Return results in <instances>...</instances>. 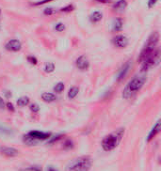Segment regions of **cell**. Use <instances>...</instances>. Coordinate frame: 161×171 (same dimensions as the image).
<instances>
[{"label": "cell", "mask_w": 161, "mask_h": 171, "mask_svg": "<svg viewBox=\"0 0 161 171\" xmlns=\"http://www.w3.org/2000/svg\"><path fill=\"white\" fill-rule=\"evenodd\" d=\"M158 41H159V34L157 31H154V32L149 36L147 41H146L144 45V47L142 48L138 57V62H142L146 58H148L155 50V47L158 44Z\"/></svg>", "instance_id": "obj_1"}, {"label": "cell", "mask_w": 161, "mask_h": 171, "mask_svg": "<svg viewBox=\"0 0 161 171\" xmlns=\"http://www.w3.org/2000/svg\"><path fill=\"white\" fill-rule=\"evenodd\" d=\"M124 134V129L121 128L119 130H117L116 132L107 135L102 140V148H103V150L106 151H110L116 149L118 147L119 143L121 142Z\"/></svg>", "instance_id": "obj_2"}, {"label": "cell", "mask_w": 161, "mask_h": 171, "mask_svg": "<svg viewBox=\"0 0 161 171\" xmlns=\"http://www.w3.org/2000/svg\"><path fill=\"white\" fill-rule=\"evenodd\" d=\"M146 81L145 76H136L133 79H131L128 84L125 86L124 91H123V98L124 99H130L135 93H137L139 90L142 88Z\"/></svg>", "instance_id": "obj_3"}, {"label": "cell", "mask_w": 161, "mask_h": 171, "mask_svg": "<svg viewBox=\"0 0 161 171\" xmlns=\"http://www.w3.org/2000/svg\"><path fill=\"white\" fill-rule=\"evenodd\" d=\"M91 166L92 160L90 159V157H79L71 162V164L67 166V170H89Z\"/></svg>", "instance_id": "obj_4"}, {"label": "cell", "mask_w": 161, "mask_h": 171, "mask_svg": "<svg viewBox=\"0 0 161 171\" xmlns=\"http://www.w3.org/2000/svg\"><path fill=\"white\" fill-rule=\"evenodd\" d=\"M160 62V50L159 49H155L154 51V53L145 60H143L141 62V69L140 72H145L148 70H150L151 68L156 66L159 64Z\"/></svg>", "instance_id": "obj_5"}, {"label": "cell", "mask_w": 161, "mask_h": 171, "mask_svg": "<svg viewBox=\"0 0 161 171\" xmlns=\"http://www.w3.org/2000/svg\"><path fill=\"white\" fill-rule=\"evenodd\" d=\"M5 48L9 52H19L22 49V43L19 40H10L5 44Z\"/></svg>", "instance_id": "obj_6"}, {"label": "cell", "mask_w": 161, "mask_h": 171, "mask_svg": "<svg viewBox=\"0 0 161 171\" xmlns=\"http://www.w3.org/2000/svg\"><path fill=\"white\" fill-rule=\"evenodd\" d=\"M0 153L3 154L6 157H16L19 154V150L13 147H8V146H0Z\"/></svg>", "instance_id": "obj_7"}, {"label": "cell", "mask_w": 161, "mask_h": 171, "mask_svg": "<svg viewBox=\"0 0 161 171\" xmlns=\"http://www.w3.org/2000/svg\"><path fill=\"white\" fill-rule=\"evenodd\" d=\"M112 43L118 48H125L129 43V41L127 37L124 35H117L112 39Z\"/></svg>", "instance_id": "obj_8"}, {"label": "cell", "mask_w": 161, "mask_h": 171, "mask_svg": "<svg viewBox=\"0 0 161 171\" xmlns=\"http://www.w3.org/2000/svg\"><path fill=\"white\" fill-rule=\"evenodd\" d=\"M76 66L80 71H86L90 67V61L88 57L84 55L78 56L76 60Z\"/></svg>", "instance_id": "obj_9"}, {"label": "cell", "mask_w": 161, "mask_h": 171, "mask_svg": "<svg viewBox=\"0 0 161 171\" xmlns=\"http://www.w3.org/2000/svg\"><path fill=\"white\" fill-rule=\"evenodd\" d=\"M31 137L35 138L36 140L40 141V140H46V139H48L50 136H51V133L49 132H41V131H30V132H28V134Z\"/></svg>", "instance_id": "obj_10"}, {"label": "cell", "mask_w": 161, "mask_h": 171, "mask_svg": "<svg viewBox=\"0 0 161 171\" xmlns=\"http://www.w3.org/2000/svg\"><path fill=\"white\" fill-rule=\"evenodd\" d=\"M131 65H132V64H131L130 60L125 62V63L124 64V66L122 67V69L120 70L119 73H118V76H117V81L121 82L123 79H124V77L127 75V73H128V72H129V70L131 68Z\"/></svg>", "instance_id": "obj_11"}, {"label": "cell", "mask_w": 161, "mask_h": 171, "mask_svg": "<svg viewBox=\"0 0 161 171\" xmlns=\"http://www.w3.org/2000/svg\"><path fill=\"white\" fill-rule=\"evenodd\" d=\"M161 131V121L160 119H158L155 123V125L153 127V129L151 130V132L149 133V134L147 135V138H146V142H150L151 140L156 136V134H158Z\"/></svg>", "instance_id": "obj_12"}, {"label": "cell", "mask_w": 161, "mask_h": 171, "mask_svg": "<svg viewBox=\"0 0 161 171\" xmlns=\"http://www.w3.org/2000/svg\"><path fill=\"white\" fill-rule=\"evenodd\" d=\"M127 7V1L126 0H118L116 3H114L113 5V10H115L116 12H122L124 11Z\"/></svg>", "instance_id": "obj_13"}, {"label": "cell", "mask_w": 161, "mask_h": 171, "mask_svg": "<svg viewBox=\"0 0 161 171\" xmlns=\"http://www.w3.org/2000/svg\"><path fill=\"white\" fill-rule=\"evenodd\" d=\"M41 100L45 103H53L57 100V96L51 92H43L41 94Z\"/></svg>", "instance_id": "obj_14"}, {"label": "cell", "mask_w": 161, "mask_h": 171, "mask_svg": "<svg viewBox=\"0 0 161 171\" xmlns=\"http://www.w3.org/2000/svg\"><path fill=\"white\" fill-rule=\"evenodd\" d=\"M123 25H124V20L120 17L116 18L113 22V26L112 29L113 31H116V32H120V31L123 30Z\"/></svg>", "instance_id": "obj_15"}, {"label": "cell", "mask_w": 161, "mask_h": 171, "mask_svg": "<svg viewBox=\"0 0 161 171\" xmlns=\"http://www.w3.org/2000/svg\"><path fill=\"white\" fill-rule=\"evenodd\" d=\"M23 142L27 145V146H35L38 144V140H36L35 138L31 137L29 134H24L23 135Z\"/></svg>", "instance_id": "obj_16"}, {"label": "cell", "mask_w": 161, "mask_h": 171, "mask_svg": "<svg viewBox=\"0 0 161 171\" xmlns=\"http://www.w3.org/2000/svg\"><path fill=\"white\" fill-rule=\"evenodd\" d=\"M102 19H103V13L101 11H93L91 15H90V20L92 23H98L100 22Z\"/></svg>", "instance_id": "obj_17"}, {"label": "cell", "mask_w": 161, "mask_h": 171, "mask_svg": "<svg viewBox=\"0 0 161 171\" xmlns=\"http://www.w3.org/2000/svg\"><path fill=\"white\" fill-rule=\"evenodd\" d=\"M78 92H79V88L77 87H76V86L71 87L68 93H67V96H68L69 99H74V98L77 97V95L78 94Z\"/></svg>", "instance_id": "obj_18"}, {"label": "cell", "mask_w": 161, "mask_h": 171, "mask_svg": "<svg viewBox=\"0 0 161 171\" xmlns=\"http://www.w3.org/2000/svg\"><path fill=\"white\" fill-rule=\"evenodd\" d=\"M29 103H30V100H29V98L27 96H22L16 102V103L19 107H25V106L28 105Z\"/></svg>", "instance_id": "obj_19"}, {"label": "cell", "mask_w": 161, "mask_h": 171, "mask_svg": "<svg viewBox=\"0 0 161 171\" xmlns=\"http://www.w3.org/2000/svg\"><path fill=\"white\" fill-rule=\"evenodd\" d=\"M62 148L65 150H73L75 148V143L74 141L72 140V139H66V140L63 142L62 144Z\"/></svg>", "instance_id": "obj_20"}, {"label": "cell", "mask_w": 161, "mask_h": 171, "mask_svg": "<svg viewBox=\"0 0 161 171\" xmlns=\"http://www.w3.org/2000/svg\"><path fill=\"white\" fill-rule=\"evenodd\" d=\"M55 64L52 63V62H48V63H46L45 65V68H43V70H45V72L46 73H52L54 71H55Z\"/></svg>", "instance_id": "obj_21"}, {"label": "cell", "mask_w": 161, "mask_h": 171, "mask_svg": "<svg viewBox=\"0 0 161 171\" xmlns=\"http://www.w3.org/2000/svg\"><path fill=\"white\" fill-rule=\"evenodd\" d=\"M63 134H57V135H54L50 140L48 141V144H50V145H52V144H54V143H56V142H58L60 140H61V139L63 138Z\"/></svg>", "instance_id": "obj_22"}, {"label": "cell", "mask_w": 161, "mask_h": 171, "mask_svg": "<svg viewBox=\"0 0 161 171\" xmlns=\"http://www.w3.org/2000/svg\"><path fill=\"white\" fill-rule=\"evenodd\" d=\"M64 88H65V86H64V84H63L62 82H58V83L54 87V90H55L57 93L62 92V91L64 90Z\"/></svg>", "instance_id": "obj_23"}, {"label": "cell", "mask_w": 161, "mask_h": 171, "mask_svg": "<svg viewBox=\"0 0 161 171\" xmlns=\"http://www.w3.org/2000/svg\"><path fill=\"white\" fill-rule=\"evenodd\" d=\"M75 9H76V7H75L74 5H73V4H69V5H67V6L61 8V11L69 13V12H72L73 10H75Z\"/></svg>", "instance_id": "obj_24"}, {"label": "cell", "mask_w": 161, "mask_h": 171, "mask_svg": "<svg viewBox=\"0 0 161 171\" xmlns=\"http://www.w3.org/2000/svg\"><path fill=\"white\" fill-rule=\"evenodd\" d=\"M29 109H30V111L33 113H38L40 111V105L36 103H30L29 104Z\"/></svg>", "instance_id": "obj_25"}, {"label": "cell", "mask_w": 161, "mask_h": 171, "mask_svg": "<svg viewBox=\"0 0 161 171\" xmlns=\"http://www.w3.org/2000/svg\"><path fill=\"white\" fill-rule=\"evenodd\" d=\"M26 60H27L30 64H32V65H37V64H38V59H37V57L34 56H26Z\"/></svg>", "instance_id": "obj_26"}, {"label": "cell", "mask_w": 161, "mask_h": 171, "mask_svg": "<svg viewBox=\"0 0 161 171\" xmlns=\"http://www.w3.org/2000/svg\"><path fill=\"white\" fill-rule=\"evenodd\" d=\"M65 25L62 24V23H57V25H56V26H55V29L57 31V32H62V31H64L65 30Z\"/></svg>", "instance_id": "obj_27"}, {"label": "cell", "mask_w": 161, "mask_h": 171, "mask_svg": "<svg viewBox=\"0 0 161 171\" xmlns=\"http://www.w3.org/2000/svg\"><path fill=\"white\" fill-rule=\"evenodd\" d=\"M13 131L10 130V128H6V127H0V134H12Z\"/></svg>", "instance_id": "obj_28"}, {"label": "cell", "mask_w": 161, "mask_h": 171, "mask_svg": "<svg viewBox=\"0 0 161 171\" xmlns=\"http://www.w3.org/2000/svg\"><path fill=\"white\" fill-rule=\"evenodd\" d=\"M54 13H56V10L53 8H46L45 10H43V14L47 15V16H50V15H52Z\"/></svg>", "instance_id": "obj_29"}, {"label": "cell", "mask_w": 161, "mask_h": 171, "mask_svg": "<svg viewBox=\"0 0 161 171\" xmlns=\"http://www.w3.org/2000/svg\"><path fill=\"white\" fill-rule=\"evenodd\" d=\"M6 108L10 112H15V107H14V105L11 103H10V102H8L6 103Z\"/></svg>", "instance_id": "obj_30"}, {"label": "cell", "mask_w": 161, "mask_h": 171, "mask_svg": "<svg viewBox=\"0 0 161 171\" xmlns=\"http://www.w3.org/2000/svg\"><path fill=\"white\" fill-rule=\"evenodd\" d=\"M54 0H41L39 2H35L33 3V6H41V5H45V4H47L49 2H52Z\"/></svg>", "instance_id": "obj_31"}, {"label": "cell", "mask_w": 161, "mask_h": 171, "mask_svg": "<svg viewBox=\"0 0 161 171\" xmlns=\"http://www.w3.org/2000/svg\"><path fill=\"white\" fill-rule=\"evenodd\" d=\"M157 1H158V0H149V1H148V8L149 9L154 8V6L157 3Z\"/></svg>", "instance_id": "obj_32"}, {"label": "cell", "mask_w": 161, "mask_h": 171, "mask_svg": "<svg viewBox=\"0 0 161 171\" xmlns=\"http://www.w3.org/2000/svg\"><path fill=\"white\" fill-rule=\"evenodd\" d=\"M24 170H33V171H38V170H41V168L40 166H30V167H26Z\"/></svg>", "instance_id": "obj_33"}, {"label": "cell", "mask_w": 161, "mask_h": 171, "mask_svg": "<svg viewBox=\"0 0 161 171\" xmlns=\"http://www.w3.org/2000/svg\"><path fill=\"white\" fill-rule=\"evenodd\" d=\"M6 107V103L4 101V99L0 96V109H3V108Z\"/></svg>", "instance_id": "obj_34"}, {"label": "cell", "mask_w": 161, "mask_h": 171, "mask_svg": "<svg viewBox=\"0 0 161 171\" xmlns=\"http://www.w3.org/2000/svg\"><path fill=\"white\" fill-rule=\"evenodd\" d=\"M4 95H5V97H6L7 99H10V98L12 96V93L10 92V90H6V91L4 92Z\"/></svg>", "instance_id": "obj_35"}, {"label": "cell", "mask_w": 161, "mask_h": 171, "mask_svg": "<svg viewBox=\"0 0 161 171\" xmlns=\"http://www.w3.org/2000/svg\"><path fill=\"white\" fill-rule=\"evenodd\" d=\"M95 1L99 3H103V4H108L111 2V0H95Z\"/></svg>", "instance_id": "obj_36"}, {"label": "cell", "mask_w": 161, "mask_h": 171, "mask_svg": "<svg viewBox=\"0 0 161 171\" xmlns=\"http://www.w3.org/2000/svg\"><path fill=\"white\" fill-rule=\"evenodd\" d=\"M46 170H48V171H55V170H57V168H54V167L48 166V167L46 168Z\"/></svg>", "instance_id": "obj_37"}, {"label": "cell", "mask_w": 161, "mask_h": 171, "mask_svg": "<svg viewBox=\"0 0 161 171\" xmlns=\"http://www.w3.org/2000/svg\"><path fill=\"white\" fill-rule=\"evenodd\" d=\"M0 14H1V10H0Z\"/></svg>", "instance_id": "obj_38"}]
</instances>
